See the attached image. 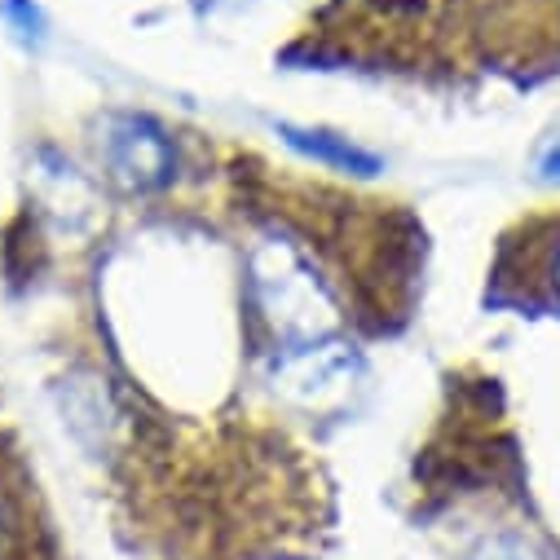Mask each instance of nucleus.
Instances as JSON below:
<instances>
[{"instance_id": "obj_1", "label": "nucleus", "mask_w": 560, "mask_h": 560, "mask_svg": "<svg viewBox=\"0 0 560 560\" xmlns=\"http://www.w3.org/2000/svg\"><path fill=\"white\" fill-rule=\"evenodd\" d=\"M283 132H288L292 147H301L305 155H314V160H323V164L353 168V173H375V168H380L371 155H362V151L349 147V142H336V137H327V132H301V128H283Z\"/></svg>"}]
</instances>
